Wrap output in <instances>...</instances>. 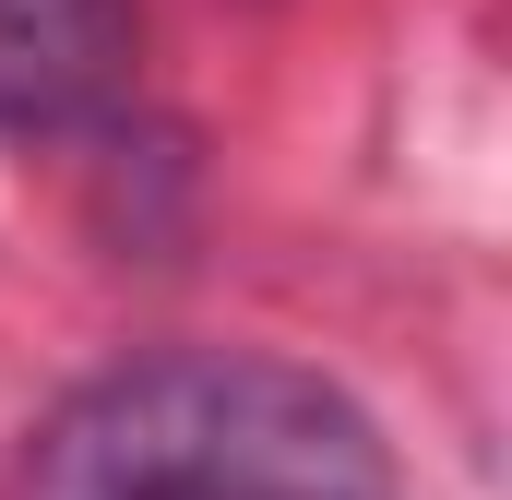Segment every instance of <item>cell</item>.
Wrapping results in <instances>:
<instances>
[{"instance_id": "1", "label": "cell", "mask_w": 512, "mask_h": 500, "mask_svg": "<svg viewBox=\"0 0 512 500\" xmlns=\"http://www.w3.org/2000/svg\"><path fill=\"white\" fill-rule=\"evenodd\" d=\"M12 500H393V453L370 405L298 358L155 346L24 429Z\"/></svg>"}, {"instance_id": "2", "label": "cell", "mask_w": 512, "mask_h": 500, "mask_svg": "<svg viewBox=\"0 0 512 500\" xmlns=\"http://www.w3.org/2000/svg\"><path fill=\"white\" fill-rule=\"evenodd\" d=\"M143 12L131 0H0V143L84 131L131 96Z\"/></svg>"}]
</instances>
